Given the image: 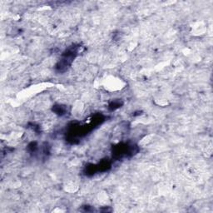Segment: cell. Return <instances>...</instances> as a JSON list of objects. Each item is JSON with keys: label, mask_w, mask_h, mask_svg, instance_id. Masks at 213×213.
Here are the masks:
<instances>
[{"label": "cell", "mask_w": 213, "mask_h": 213, "mask_svg": "<svg viewBox=\"0 0 213 213\" xmlns=\"http://www.w3.org/2000/svg\"><path fill=\"white\" fill-rule=\"evenodd\" d=\"M80 48V45H73L70 48H68L64 53L62 54V58L60 59L56 65V70L62 73L67 69V67H69L72 62H73V59L75 58L77 54L78 53V49Z\"/></svg>", "instance_id": "1"}, {"label": "cell", "mask_w": 213, "mask_h": 213, "mask_svg": "<svg viewBox=\"0 0 213 213\" xmlns=\"http://www.w3.org/2000/svg\"><path fill=\"white\" fill-rule=\"evenodd\" d=\"M123 104V102L119 100V99H116V100H113L109 103L108 105V109L109 111H115L116 109H118L119 107H121V106Z\"/></svg>", "instance_id": "2"}, {"label": "cell", "mask_w": 213, "mask_h": 213, "mask_svg": "<svg viewBox=\"0 0 213 213\" xmlns=\"http://www.w3.org/2000/svg\"><path fill=\"white\" fill-rule=\"evenodd\" d=\"M53 111L56 114L60 116H62L66 114V112H67V107L65 106H62V105H55V106L53 107Z\"/></svg>", "instance_id": "3"}, {"label": "cell", "mask_w": 213, "mask_h": 213, "mask_svg": "<svg viewBox=\"0 0 213 213\" xmlns=\"http://www.w3.org/2000/svg\"><path fill=\"white\" fill-rule=\"evenodd\" d=\"M28 149L31 153L36 152L38 151V144H37L36 142H32L31 143H29V145L28 146Z\"/></svg>", "instance_id": "4"}]
</instances>
